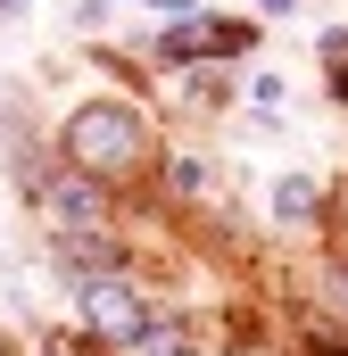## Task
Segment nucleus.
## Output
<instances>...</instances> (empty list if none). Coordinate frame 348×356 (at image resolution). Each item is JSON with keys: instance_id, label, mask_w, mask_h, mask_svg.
<instances>
[{"instance_id": "1", "label": "nucleus", "mask_w": 348, "mask_h": 356, "mask_svg": "<svg viewBox=\"0 0 348 356\" xmlns=\"http://www.w3.org/2000/svg\"><path fill=\"white\" fill-rule=\"evenodd\" d=\"M58 166H75L91 182H125L150 166V116L133 99H84L58 124Z\"/></svg>"}, {"instance_id": "2", "label": "nucleus", "mask_w": 348, "mask_h": 356, "mask_svg": "<svg viewBox=\"0 0 348 356\" xmlns=\"http://www.w3.org/2000/svg\"><path fill=\"white\" fill-rule=\"evenodd\" d=\"M75 307H84L91 348H133L158 323V307H150V290L133 273H91V282H75Z\"/></svg>"}, {"instance_id": "3", "label": "nucleus", "mask_w": 348, "mask_h": 356, "mask_svg": "<svg viewBox=\"0 0 348 356\" xmlns=\"http://www.w3.org/2000/svg\"><path fill=\"white\" fill-rule=\"evenodd\" d=\"M241 50H258V25H241V17H174V33H158V58H241Z\"/></svg>"}, {"instance_id": "4", "label": "nucleus", "mask_w": 348, "mask_h": 356, "mask_svg": "<svg viewBox=\"0 0 348 356\" xmlns=\"http://www.w3.org/2000/svg\"><path fill=\"white\" fill-rule=\"evenodd\" d=\"M42 216H50L58 232H108V182L58 166V175L42 182Z\"/></svg>"}, {"instance_id": "5", "label": "nucleus", "mask_w": 348, "mask_h": 356, "mask_svg": "<svg viewBox=\"0 0 348 356\" xmlns=\"http://www.w3.org/2000/svg\"><path fill=\"white\" fill-rule=\"evenodd\" d=\"M50 249H58V266L75 273V282H91V273H133V249L116 232H58Z\"/></svg>"}, {"instance_id": "6", "label": "nucleus", "mask_w": 348, "mask_h": 356, "mask_svg": "<svg viewBox=\"0 0 348 356\" xmlns=\"http://www.w3.org/2000/svg\"><path fill=\"white\" fill-rule=\"evenodd\" d=\"M315 216H324V191H315L307 175H282V182H274V224H315Z\"/></svg>"}, {"instance_id": "7", "label": "nucleus", "mask_w": 348, "mask_h": 356, "mask_svg": "<svg viewBox=\"0 0 348 356\" xmlns=\"http://www.w3.org/2000/svg\"><path fill=\"white\" fill-rule=\"evenodd\" d=\"M133 356H182V323H150V332L133 340Z\"/></svg>"}, {"instance_id": "8", "label": "nucleus", "mask_w": 348, "mask_h": 356, "mask_svg": "<svg viewBox=\"0 0 348 356\" xmlns=\"http://www.w3.org/2000/svg\"><path fill=\"white\" fill-rule=\"evenodd\" d=\"M166 182L182 191V199H199V191H207V158H174V166H166Z\"/></svg>"}, {"instance_id": "9", "label": "nucleus", "mask_w": 348, "mask_h": 356, "mask_svg": "<svg viewBox=\"0 0 348 356\" xmlns=\"http://www.w3.org/2000/svg\"><path fill=\"white\" fill-rule=\"evenodd\" d=\"M315 58H324V67H348V25H324V33H315Z\"/></svg>"}, {"instance_id": "10", "label": "nucleus", "mask_w": 348, "mask_h": 356, "mask_svg": "<svg viewBox=\"0 0 348 356\" xmlns=\"http://www.w3.org/2000/svg\"><path fill=\"white\" fill-rule=\"evenodd\" d=\"M332 307L348 315V266H332Z\"/></svg>"}, {"instance_id": "11", "label": "nucleus", "mask_w": 348, "mask_h": 356, "mask_svg": "<svg viewBox=\"0 0 348 356\" xmlns=\"http://www.w3.org/2000/svg\"><path fill=\"white\" fill-rule=\"evenodd\" d=\"M265 8H274V17H290V8H299V0H265Z\"/></svg>"}, {"instance_id": "12", "label": "nucleus", "mask_w": 348, "mask_h": 356, "mask_svg": "<svg viewBox=\"0 0 348 356\" xmlns=\"http://www.w3.org/2000/svg\"><path fill=\"white\" fill-rule=\"evenodd\" d=\"M332 356H348V348H332Z\"/></svg>"}, {"instance_id": "13", "label": "nucleus", "mask_w": 348, "mask_h": 356, "mask_svg": "<svg viewBox=\"0 0 348 356\" xmlns=\"http://www.w3.org/2000/svg\"><path fill=\"white\" fill-rule=\"evenodd\" d=\"M0 356H8V348H0Z\"/></svg>"}]
</instances>
